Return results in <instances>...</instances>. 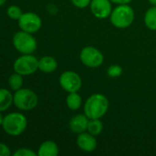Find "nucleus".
Returning <instances> with one entry per match:
<instances>
[{"label": "nucleus", "mask_w": 156, "mask_h": 156, "mask_svg": "<svg viewBox=\"0 0 156 156\" xmlns=\"http://www.w3.org/2000/svg\"><path fill=\"white\" fill-rule=\"evenodd\" d=\"M59 83L62 89L68 93L78 92L82 87V79L78 73L72 70H67L61 74Z\"/></svg>", "instance_id": "obj_9"}, {"label": "nucleus", "mask_w": 156, "mask_h": 156, "mask_svg": "<svg viewBox=\"0 0 156 156\" xmlns=\"http://www.w3.org/2000/svg\"><path fill=\"white\" fill-rule=\"evenodd\" d=\"M122 72H123V69L121 68V66L117 65V64H114V65L109 66L108 68V69H107L108 76L109 78H112V79L120 77L122 75Z\"/></svg>", "instance_id": "obj_21"}, {"label": "nucleus", "mask_w": 156, "mask_h": 156, "mask_svg": "<svg viewBox=\"0 0 156 156\" xmlns=\"http://www.w3.org/2000/svg\"><path fill=\"white\" fill-rule=\"evenodd\" d=\"M148 1L152 5H155L156 6V0H148Z\"/></svg>", "instance_id": "obj_26"}, {"label": "nucleus", "mask_w": 156, "mask_h": 156, "mask_svg": "<svg viewBox=\"0 0 156 156\" xmlns=\"http://www.w3.org/2000/svg\"><path fill=\"white\" fill-rule=\"evenodd\" d=\"M135 18V14L133 8L129 5H118L110 16L109 19L111 24L117 28H127L133 23Z\"/></svg>", "instance_id": "obj_3"}, {"label": "nucleus", "mask_w": 156, "mask_h": 156, "mask_svg": "<svg viewBox=\"0 0 156 156\" xmlns=\"http://www.w3.org/2000/svg\"><path fill=\"white\" fill-rule=\"evenodd\" d=\"M111 3L116 4V5H126V4H130L132 0H110Z\"/></svg>", "instance_id": "obj_25"}, {"label": "nucleus", "mask_w": 156, "mask_h": 156, "mask_svg": "<svg viewBox=\"0 0 156 156\" xmlns=\"http://www.w3.org/2000/svg\"><path fill=\"white\" fill-rule=\"evenodd\" d=\"M37 154L38 156H57L59 154V147L53 141H45L40 145Z\"/></svg>", "instance_id": "obj_13"}, {"label": "nucleus", "mask_w": 156, "mask_h": 156, "mask_svg": "<svg viewBox=\"0 0 156 156\" xmlns=\"http://www.w3.org/2000/svg\"><path fill=\"white\" fill-rule=\"evenodd\" d=\"M89 118L86 114H76L71 118L69 122V128L74 133H82L87 131Z\"/></svg>", "instance_id": "obj_12"}, {"label": "nucleus", "mask_w": 156, "mask_h": 156, "mask_svg": "<svg viewBox=\"0 0 156 156\" xmlns=\"http://www.w3.org/2000/svg\"><path fill=\"white\" fill-rule=\"evenodd\" d=\"M14 95L6 89H0V112H5L13 103Z\"/></svg>", "instance_id": "obj_15"}, {"label": "nucleus", "mask_w": 156, "mask_h": 156, "mask_svg": "<svg viewBox=\"0 0 156 156\" xmlns=\"http://www.w3.org/2000/svg\"><path fill=\"white\" fill-rule=\"evenodd\" d=\"M3 120H4V117H3V115L1 114V112H0V126H2V123H3Z\"/></svg>", "instance_id": "obj_27"}, {"label": "nucleus", "mask_w": 156, "mask_h": 156, "mask_svg": "<svg viewBox=\"0 0 156 156\" xmlns=\"http://www.w3.org/2000/svg\"><path fill=\"white\" fill-rule=\"evenodd\" d=\"M10 154H11V151L9 147L5 144L0 143V156H9Z\"/></svg>", "instance_id": "obj_24"}, {"label": "nucleus", "mask_w": 156, "mask_h": 156, "mask_svg": "<svg viewBox=\"0 0 156 156\" xmlns=\"http://www.w3.org/2000/svg\"><path fill=\"white\" fill-rule=\"evenodd\" d=\"M22 10L19 6L17 5H10L6 9V15L10 19L13 20H18L19 17L22 15Z\"/></svg>", "instance_id": "obj_20"}, {"label": "nucleus", "mask_w": 156, "mask_h": 156, "mask_svg": "<svg viewBox=\"0 0 156 156\" xmlns=\"http://www.w3.org/2000/svg\"><path fill=\"white\" fill-rule=\"evenodd\" d=\"M38 102V95L30 89L21 88L14 93L13 104L21 111H31L36 108Z\"/></svg>", "instance_id": "obj_4"}, {"label": "nucleus", "mask_w": 156, "mask_h": 156, "mask_svg": "<svg viewBox=\"0 0 156 156\" xmlns=\"http://www.w3.org/2000/svg\"><path fill=\"white\" fill-rule=\"evenodd\" d=\"M14 156H37L38 154L29 148H19L14 154Z\"/></svg>", "instance_id": "obj_22"}, {"label": "nucleus", "mask_w": 156, "mask_h": 156, "mask_svg": "<svg viewBox=\"0 0 156 156\" xmlns=\"http://www.w3.org/2000/svg\"><path fill=\"white\" fill-rule=\"evenodd\" d=\"M76 144L78 148L86 153H92L97 149V142L96 136L92 135L88 132L79 133L76 138Z\"/></svg>", "instance_id": "obj_11"}, {"label": "nucleus", "mask_w": 156, "mask_h": 156, "mask_svg": "<svg viewBox=\"0 0 156 156\" xmlns=\"http://www.w3.org/2000/svg\"><path fill=\"white\" fill-rule=\"evenodd\" d=\"M90 10L92 14L98 19L109 17L112 12V5L110 0H91Z\"/></svg>", "instance_id": "obj_10"}, {"label": "nucleus", "mask_w": 156, "mask_h": 156, "mask_svg": "<svg viewBox=\"0 0 156 156\" xmlns=\"http://www.w3.org/2000/svg\"><path fill=\"white\" fill-rule=\"evenodd\" d=\"M144 24L150 30L156 31V6L153 5L144 14Z\"/></svg>", "instance_id": "obj_16"}, {"label": "nucleus", "mask_w": 156, "mask_h": 156, "mask_svg": "<svg viewBox=\"0 0 156 156\" xmlns=\"http://www.w3.org/2000/svg\"><path fill=\"white\" fill-rule=\"evenodd\" d=\"M80 60L85 66L97 69L100 67L104 62V55L102 52L95 47H85L80 52Z\"/></svg>", "instance_id": "obj_7"}, {"label": "nucleus", "mask_w": 156, "mask_h": 156, "mask_svg": "<svg viewBox=\"0 0 156 156\" xmlns=\"http://www.w3.org/2000/svg\"><path fill=\"white\" fill-rule=\"evenodd\" d=\"M17 23L20 30L31 34L38 32L42 25V21L40 16L33 12L23 13L17 20Z\"/></svg>", "instance_id": "obj_8"}, {"label": "nucleus", "mask_w": 156, "mask_h": 156, "mask_svg": "<svg viewBox=\"0 0 156 156\" xmlns=\"http://www.w3.org/2000/svg\"><path fill=\"white\" fill-rule=\"evenodd\" d=\"M8 85H9L10 89L14 91H17L19 89H21L23 86L22 75H20L17 72L11 74L10 77L8 78Z\"/></svg>", "instance_id": "obj_19"}, {"label": "nucleus", "mask_w": 156, "mask_h": 156, "mask_svg": "<svg viewBox=\"0 0 156 156\" xmlns=\"http://www.w3.org/2000/svg\"><path fill=\"white\" fill-rule=\"evenodd\" d=\"M104 129L103 122L100 119H90L87 126V132L94 136H98Z\"/></svg>", "instance_id": "obj_18"}, {"label": "nucleus", "mask_w": 156, "mask_h": 156, "mask_svg": "<svg viewBox=\"0 0 156 156\" xmlns=\"http://www.w3.org/2000/svg\"><path fill=\"white\" fill-rule=\"evenodd\" d=\"M66 105L72 111H77L82 106V98L77 92H70L66 97Z\"/></svg>", "instance_id": "obj_17"}, {"label": "nucleus", "mask_w": 156, "mask_h": 156, "mask_svg": "<svg viewBox=\"0 0 156 156\" xmlns=\"http://www.w3.org/2000/svg\"><path fill=\"white\" fill-rule=\"evenodd\" d=\"M6 0H0V6H2L5 3H6Z\"/></svg>", "instance_id": "obj_28"}, {"label": "nucleus", "mask_w": 156, "mask_h": 156, "mask_svg": "<svg viewBox=\"0 0 156 156\" xmlns=\"http://www.w3.org/2000/svg\"><path fill=\"white\" fill-rule=\"evenodd\" d=\"M12 43L14 48L21 54H32L36 51L38 47L37 40L32 34L23 30L15 33Z\"/></svg>", "instance_id": "obj_5"}, {"label": "nucleus", "mask_w": 156, "mask_h": 156, "mask_svg": "<svg viewBox=\"0 0 156 156\" xmlns=\"http://www.w3.org/2000/svg\"><path fill=\"white\" fill-rule=\"evenodd\" d=\"M72 4L78 8H86L90 5L91 0H71Z\"/></svg>", "instance_id": "obj_23"}, {"label": "nucleus", "mask_w": 156, "mask_h": 156, "mask_svg": "<svg viewBox=\"0 0 156 156\" xmlns=\"http://www.w3.org/2000/svg\"><path fill=\"white\" fill-rule=\"evenodd\" d=\"M13 69L22 76L31 75L39 69V59L31 54H22L14 61Z\"/></svg>", "instance_id": "obj_6"}, {"label": "nucleus", "mask_w": 156, "mask_h": 156, "mask_svg": "<svg viewBox=\"0 0 156 156\" xmlns=\"http://www.w3.org/2000/svg\"><path fill=\"white\" fill-rule=\"evenodd\" d=\"M28 127L27 117L20 112L8 113L4 117L2 128L10 136H19Z\"/></svg>", "instance_id": "obj_2"}, {"label": "nucleus", "mask_w": 156, "mask_h": 156, "mask_svg": "<svg viewBox=\"0 0 156 156\" xmlns=\"http://www.w3.org/2000/svg\"><path fill=\"white\" fill-rule=\"evenodd\" d=\"M58 68L57 60L51 56H44L39 59V70L44 73H51Z\"/></svg>", "instance_id": "obj_14"}, {"label": "nucleus", "mask_w": 156, "mask_h": 156, "mask_svg": "<svg viewBox=\"0 0 156 156\" xmlns=\"http://www.w3.org/2000/svg\"><path fill=\"white\" fill-rule=\"evenodd\" d=\"M108 107V98L101 93H95L86 101L84 112L89 119H101L107 113Z\"/></svg>", "instance_id": "obj_1"}]
</instances>
